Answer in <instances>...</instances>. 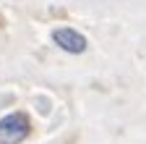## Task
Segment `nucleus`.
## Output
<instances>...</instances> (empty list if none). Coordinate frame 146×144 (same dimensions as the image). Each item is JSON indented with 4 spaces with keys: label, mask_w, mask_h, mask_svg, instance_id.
Returning <instances> with one entry per match:
<instances>
[{
    "label": "nucleus",
    "mask_w": 146,
    "mask_h": 144,
    "mask_svg": "<svg viewBox=\"0 0 146 144\" xmlns=\"http://www.w3.org/2000/svg\"><path fill=\"white\" fill-rule=\"evenodd\" d=\"M29 136V118L24 113H11L0 121V144H18Z\"/></svg>",
    "instance_id": "1"
},
{
    "label": "nucleus",
    "mask_w": 146,
    "mask_h": 144,
    "mask_svg": "<svg viewBox=\"0 0 146 144\" xmlns=\"http://www.w3.org/2000/svg\"><path fill=\"white\" fill-rule=\"evenodd\" d=\"M52 40L55 42H58L63 50H68V52H84L86 50V37H84V34H78L76 29H55L52 31Z\"/></svg>",
    "instance_id": "2"
}]
</instances>
